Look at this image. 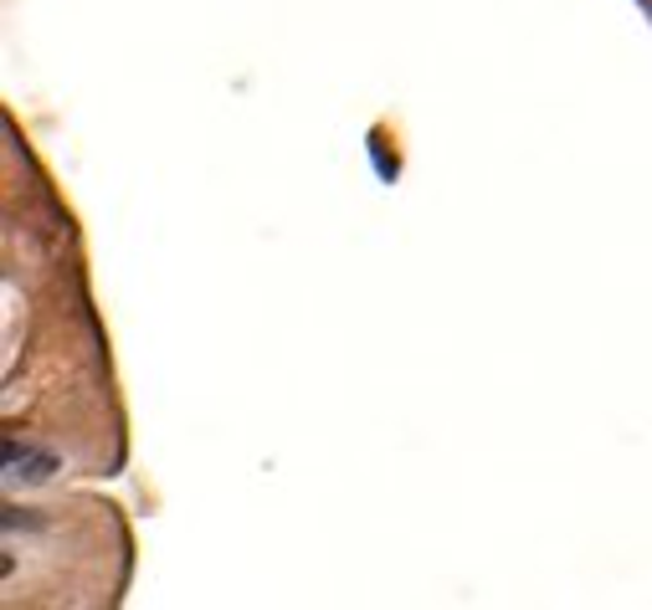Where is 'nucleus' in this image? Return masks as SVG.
I'll use <instances>...</instances> for the list:
<instances>
[{
  "instance_id": "f257e3e1",
  "label": "nucleus",
  "mask_w": 652,
  "mask_h": 610,
  "mask_svg": "<svg viewBox=\"0 0 652 610\" xmlns=\"http://www.w3.org/2000/svg\"><path fill=\"white\" fill-rule=\"evenodd\" d=\"M57 472L52 451L32 447V441H5V483H47Z\"/></svg>"
}]
</instances>
